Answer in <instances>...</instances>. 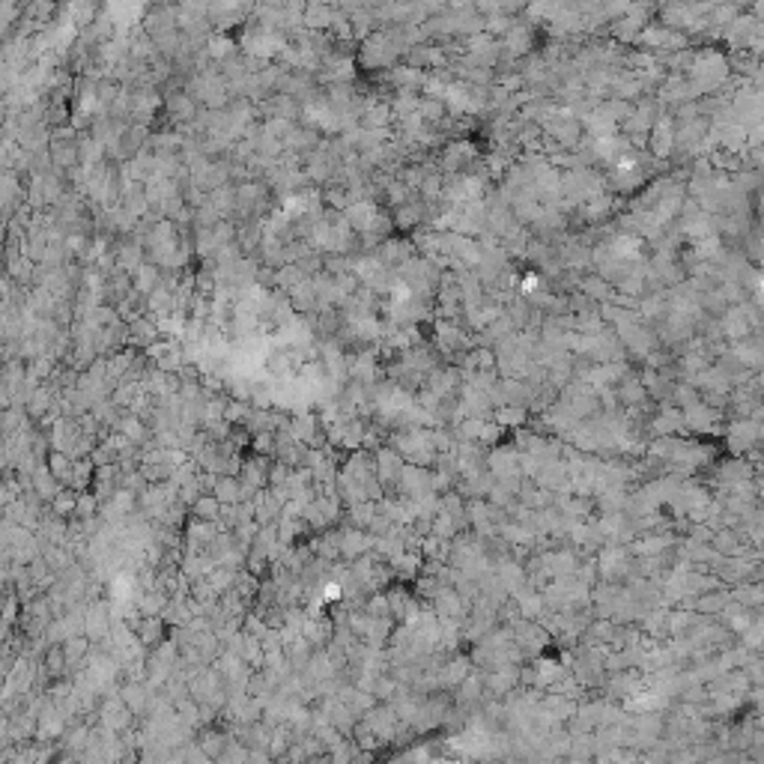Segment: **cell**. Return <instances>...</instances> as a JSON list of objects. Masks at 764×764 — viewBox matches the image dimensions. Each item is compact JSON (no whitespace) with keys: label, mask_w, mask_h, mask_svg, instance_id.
<instances>
[{"label":"cell","mask_w":764,"mask_h":764,"mask_svg":"<svg viewBox=\"0 0 764 764\" xmlns=\"http://www.w3.org/2000/svg\"><path fill=\"white\" fill-rule=\"evenodd\" d=\"M161 111L173 123H189L194 117V99L189 93H168L161 99Z\"/></svg>","instance_id":"obj_1"},{"label":"cell","mask_w":764,"mask_h":764,"mask_svg":"<svg viewBox=\"0 0 764 764\" xmlns=\"http://www.w3.org/2000/svg\"><path fill=\"white\" fill-rule=\"evenodd\" d=\"M392 221H394V230H415L424 224V203L421 197L418 200H409V203L392 209Z\"/></svg>","instance_id":"obj_2"},{"label":"cell","mask_w":764,"mask_h":764,"mask_svg":"<svg viewBox=\"0 0 764 764\" xmlns=\"http://www.w3.org/2000/svg\"><path fill=\"white\" fill-rule=\"evenodd\" d=\"M615 397H618V403H624V406H642L645 400H648L642 382H639V377H633V373H627V377L618 382Z\"/></svg>","instance_id":"obj_3"},{"label":"cell","mask_w":764,"mask_h":764,"mask_svg":"<svg viewBox=\"0 0 764 764\" xmlns=\"http://www.w3.org/2000/svg\"><path fill=\"white\" fill-rule=\"evenodd\" d=\"M580 293L585 296V299H591V302L597 305V302H609V296H612V287L600 278V275H580Z\"/></svg>","instance_id":"obj_4"},{"label":"cell","mask_w":764,"mask_h":764,"mask_svg":"<svg viewBox=\"0 0 764 764\" xmlns=\"http://www.w3.org/2000/svg\"><path fill=\"white\" fill-rule=\"evenodd\" d=\"M129 341L137 344V346H153L158 341V329H156V322L153 320H144V317H137L129 322Z\"/></svg>","instance_id":"obj_5"},{"label":"cell","mask_w":764,"mask_h":764,"mask_svg":"<svg viewBox=\"0 0 764 764\" xmlns=\"http://www.w3.org/2000/svg\"><path fill=\"white\" fill-rule=\"evenodd\" d=\"M341 325H344L341 311L334 305H320V311H317V332L320 334H337Z\"/></svg>","instance_id":"obj_6"},{"label":"cell","mask_w":764,"mask_h":764,"mask_svg":"<svg viewBox=\"0 0 764 764\" xmlns=\"http://www.w3.org/2000/svg\"><path fill=\"white\" fill-rule=\"evenodd\" d=\"M322 203L329 206V212H344L349 209V203H353V194H349V189L344 182H337V185H329V189L322 192Z\"/></svg>","instance_id":"obj_7"},{"label":"cell","mask_w":764,"mask_h":764,"mask_svg":"<svg viewBox=\"0 0 764 764\" xmlns=\"http://www.w3.org/2000/svg\"><path fill=\"white\" fill-rule=\"evenodd\" d=\"M221 513V505L212 496H200L192 502V520L194 522H215V517Z\"/></svg>","instance_id":"obj_8"},{"label":"cell","mask_w":764,"mask_h":764,"mask_svg":"<svg viewBox=\"0 0 764 764\" xmlns=\"http://www.w3.org/2000/svg\"><path fill=\"white\" fill-rule=\"evenodd\" d=\"M51 161L57 168H72L78 161V144L72 141H54L51 144Z\"/></svg>","instance_id":"obj_9"},{"label":"cell","mask_w":764,"mask_h":764,"mask_svg":"<svg viewBox=\"0 0 764 764\" xmlns=\"http://www.w3.org/2000/svg\"><path fill=\"white\" fill-rule=\"evenodd\" d=\"M75 505H78V490H72V487H63V490H57L54 499H51V508L57 517H72L75 513Z\"/></svg>","instance_id":"obj_10"},{"label":"cell","mask_w":764,"mask_h":764,"mask_svg":"<svg viewBox=\"0 0 764 764\" xmlns=\"http://www.w3.org/2000/svg\"><path fill=\"white\" fill-rule=\"evenodd\" d=\"M239 490H242V484H239V478H218L215 481V502L221 505H230V502H239Z\"/></svg>","instance_id":"obj_11"},{"label":"cell","mask_w":764,"mask_h":764,"mask_svg":"<svg viewBox=\"0 0 764 764\" xmlns=\"http://www.w3.org/2000/svg\"><path fill=\"white\" fill-rule=\"evenodd\" d=\"M120 433H123V439H129V442H144L146 439V424L137 415H126L120 421Z\"/></svg>","instance_id":"obj_12"},{"label":"cell","mask_w":764,"mask_h":764,"mask_svg":"<svg viewBox=\"0 0 764 764\" xmlns=\"http://www.w3.org/2000/svg\"><path fill=\"white\" fill-rule=\"evenodd\" d=\"M334 18V9L329 6H308L305 9V24L308 27H329Z\"/></svg>","instance_id":"obj_13"},{"label":"cell","mask_w":764,"mask_h":764,"mask_svg":"<svg viewBox=\"0 0 764 764\" xmlns=\"http://www.w3.org/2000/svg\"><path fill=\"white\" fill-rule=\"evenodd\" d=\"M493 418L499 424H508V427H513V424H522L525 421V406H499L493 412Z\"/></svg>","instance_id":"obj_14"},{"label":"cell","mask_w":764,"mask_h":764,"mask_svg":"<svg viewBox=\"0 0 764 764\" xmlns=\"http://www.w3.org/2000/svg\"><path fill=\"white\" fill-rule=\"evenodd\" d=\"M45 669L51 672V675H63V669H69L66 654H63V645L48 648V654H45Z\"/></svg>","instance_id":"obj_15"},{"label":"cell","mask_w":764,"mask_h":764,"mask_svg":"<svg viewBox=\"0 0 764 764\" xmlns=\"http://www.w3.org/2000/svg\"><path fill=\"white\" fill-rule=\"evenodd\" d=\"M132 368V356L129 353H123V356H114V358H108L105 361V373H108V380H117L123 377Z\"/></svg>","instance_id":"obj_16"},{"label":"cell","mask_w":764,"mask_h":764,"mask_svg":"<svg viewBox=\"0 0 764 764\" xmlns=\"http://www.w3.org/2000/svg\"><path fill=\"white\" fill-rule=\"evenodd\" d=\"M99 508V499L93 493H78V505H75V517L78 520H90Z\"/></svg>","instance_id":"obj_17"},{"label":"cell","mask_w":764,"mask_h":764,"mask_svg":"<svg viewBox=\"0 0 764 764\" xmlns=\"http://www.w3.org/2000/svg\"><path fill=\"white\" fill-rule=\"evenodd\" d=\"M63 654H66V663H75L78 657L87 654V642H84V639H72V642L63 645Z\"/></svg>","instance_id":"obj_18"},{"label":"cell","mask_w":764,"mask_h":764,"mask_svg":"<svg viewBox=\"0 0 764 764\" xmlns=\"http://www.w3.org/2000/svg\"><path fill=\"white\" fill-rule=\"evenodd\" d=\"M158 636H161V624H158L156 618H149V621L144 624V630H141V639L149 645V642H158Z\"/></svg>","instance_id":"obj_19"},{"label":"cell","mask_w":764,"mask_h":764,"mask_svg":"<svg viewBox=\"0 0 764 764\" xmlns=\"http://www.w3.org/2000/svg\"><path fill=\"white\" fill-rule=\"evenodd\" d=\"M27 12H30V15H45V18H48V15L54 12V6H51V4H39V6H30Z\"/></svg>","instance_id":"obj_20"}]
</instances>
